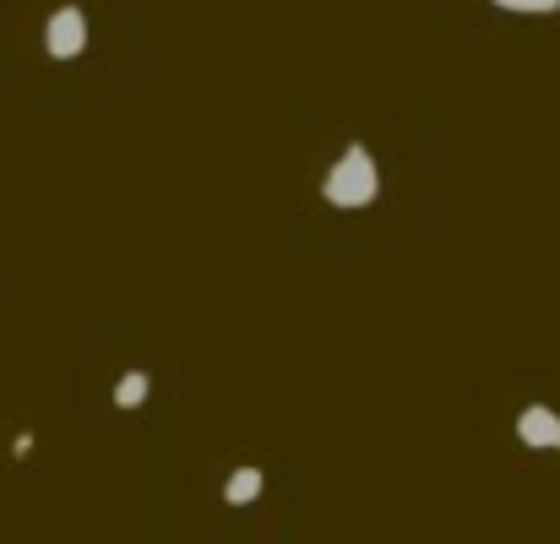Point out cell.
I'll use <instances>...</instances> for the list:
<instances>
[{
  "mask_svg": "<svg viewBox=\"0 0 560 544\" xmlns=\"http://www.w3.org/2000/svg\"><path fill=\"white\" fill-rule=\"evenodd\" d=\"M11 458H33V436H16L11 441Z\"/></svg>",
  "mask_w": 560,
  "mask_h": 544,
  "instance_id": "obj_7",
  "label": "cell"
},
{
  "mask_svg": "<svg viewBox=\"0 0 560 544\" xmlns=\"http://www.w3.org/2000/svg\"><path fill=\"white\" fill-rule=\"evenodd\" d=\"M261 490H267V474H261L256 463H240V468L223 479V507L245 512V507H256V501H261Z\"/></svg>",
  "mask_w": 560,
  "mask_h": 544,
  "instance_id": "obj_4",
  "label": "cell"
},
{
  "mask_svg": "<svg viewBox=\"0 0 560 544\" xmlns=\"http://www.w3.org/2000/svg\"><path fill=\"white\" fill-rule=\"evenodd\" d=\"M517 441L528 452H556L560 458V408L556 403H528L517 414Z\"/></svg>",
  "mask_w": 560,
  "mask_h": 544,
  "instance_id": "obj_3",
  "label": "cell"
},
{
  "mask_svg": "<svg viewBox=\"0 0 560 544\" xmlns=\"http://www.w3.org/2000/svg\"><path fill=\"white\" fill-rule=\"evenodd\" d=\"M88 44H93V22H88V11H82L77 0H66V5H55V11L44 16V55H49L55 66L82 60Z\"/></svg>",
  "mask_w": 560,
  "mask_h": 544,
  "instance_id": "obj_2",
  "label": "cell"
},
{
  "mask_svg": "<svg viewBox=\"0 0 560 544\" xmlns=\"http://www.w3.org/2000/svg\"><path fill=\"white\" fill-rule=\"evenodd\" d=\"M381 190H386V175H381V159H375L371 142H343V153L327 164V175H322V201L332 207V212H371L375 201H381Z\"/></svg>",
  "mask_w": 560,
  "mask_h": 544,
  "instance_id": "obj_1",
  "label": "cell"
},
{
  "mask_svg": "<svg viewBox=\"0 0 560 544\" xmlns=\"http://www.w3.org/2000/svg\"><path fill=\"white\" fill-rule=\"evenodd\" d=\"M506 16H560V0H490Z\"/></svg>",
  "mask_w": 560,
  "mask_h": 544,
  "instance_id": "obj_6",
  "label": "cell"
},
{
  "mask_svg": "<svg viewBox=\"0 0 560 544\" xmlns=\"http://www.w3.org/2000/svg\"><path fill=\"white\" fill-rule=\"evenodd\" d=\"M109 397H115V408H120V414H137V408L153 397V375H148V370H120Z\"/></svg>",
  "mask_w": 560,
  "mask_h": 544,
  "instance_id": "obj_5",
  "label": "cell"
}]
</instances>
